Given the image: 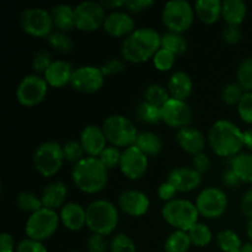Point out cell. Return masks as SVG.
<instances>
[{"label":"cell","mask_w":252,"mask_h":252,"mask_svg":"<svg viewBox=\"0 0 252 252\" xmlns=\"http://www.w3.org/2000/svg\"><path fill=\"white\" fill-rule=\"evenodd\" d=\"M161 48V36L150 27H140L126 37L122 43V57L130 63H144Z\"/></svg>","instance_id":"obj_1"},{"label":"cell","mask_w":252,"mask_h":252,"mask_svg":"<svg viewBox=\"0 0 252 252\" xmlns=\"http://www.w3.org/2000/svg\"><path fill=\"white\" fill-rule=\"evenodd\" d=\"M208 143L212 150L219 157L234 158L245 145L244 132L235 123L228 120H219L209 129Z\"/></svg>","instance_id":"obj_2"},{"label":"cell","mask_w":252,"mask_h":252,"mask_svg":"<svg viewBox=\"0 0 252 252\" xmlns=\"http://www.w3.org/2000/svg\"><path fill=\"white\" fill-rule=\"evenodd\" d=\"M71 179L80 191L90 194L97 193L107 185V169L98 158L86 157L74 164L71 169Z\"/></svg>","instance_id":"obj_3"},{"label":"cell","mask_w":252,"mask_h":252,"mask_svg":"<svg viewBox=\"0 0 252 252\" xmlns=\"http://www.w3.org/2000/svg\"><path fill=\"white\" fill-rule=\"evenodd\" d=\"M118 211L106 199H96L86 208V226L94 234L110 235L118 225Z\"/></svg>","instance_id":"obj_4"},{"label":"cell","mask_w":252,"mask_h":252,"mask_svg":"<svg viewBox=\"0 0 252 252\" xmlns=\"http://www.w3.org/2000/svg\"><path fill=\"white\" fill-rule=\"evenodd\" d=\"M161 213L165 221L176 228V230L189 231L198 223V209L196 204L187 199L175 198L167 202L162 207Z\"/></svg>","instance_id":"obj_5"},{"label":"cell","mask_w":252,"mask_h":252,"mask_svg":"<svg viewBox=\"0 0 252 252\" xmlns=\"http://www.w3.org/2000/svg\"><path fill=\"white\" fill-rule=\"evenodd\" d=\"M102 130L113 147H132L139 133L132 121L122 115H111L103 121Z\"/></svg>","instance_id":"obj_6"},{"label":"cell","mask_w":252,"mask_h":252,"mask_svg":"<svg viewBox=\"0 0 252 252\" xmlns=\"http://www.w3.org/2000/svg\"><path fill=\"white\" fill-rule=\"evenodd\" d=\"M59 219L56 211L48 208H42L36 213H32L29 217L25 225V231L29 239L37 241H43L51 238L58 229Z\"/></svg>","instance_id":"obj_7"},{"label":"cell","mask_w":252,"mask_h":252,"mask_svg":"<svg viewBox=\"0 0 252 252\" xmlns=\"http://www.w3.org/2000/svg\"><path fill=\"white\" fill-rule=\"evenodd\" d=\"M194 10L186 0H171L162 9V21L171 32L182 33L191 27Z\"/></svg>","instance_id":"obj_8"},{"label":"cell","mask_w":252,"mask_h":252,"mask_svg":"<svg viewBox=\"0 0 252 252\" xmlns=\"http://www.w3.org/2000/svg\"><path fill=\"white\" fill-rule=\"evenodd\" d=\"M63 147L57 142H44L33 154V164L37 171L46 177L54 176L64 162Z\"/></svg>","instance_id":"obj_9"},{"label":"cell","mask_w":252,"mask_h":252,"mask_svg":"<svg viewBox=\"0 0 252 252\" xmlns=\"http://www.w3.org/2000/svg\"><path fill=\"white\" fill-rule=\"evenodd\" d=\"M48 91V84L46 79L38 74L26 75L16 89V98L21 105L32 107L44 100Z\"/></svg>","instance_id":"obj_10"},{"label":"cell","mask_w":252,"mask_h":252,"mask_svg":"<svg viewBox=\"0 0 252 252\" xmlns=\"http://www.w3.org/2000/svg\"><path fill=\"white\" fill-rule=\"evenodd\" d=\"M20 24L26 33L34 37H48L53 29L51 12L42 7H29L20 15Z\"/></svg>","instance_id":"obj_11"},{"label":"cell","mask_w":252,"mask_h":252,"mask_svg":"<svg viewBox=\"0 0 252 252\" xmlns=\"http://www.w3.org/2000/svg\"><path fill=\"white\" fill-rule=\"evenodd\" d=\"M196 207L198 213L206 218H219L228 208V198L220 189L207 187L197 196Z\"/></svg>","instance_id":"obj_12"},{"label":"cell","mask_w":252,"mask_h":252,"mask_svg":"<svg viewBox=\"0 0 252 252\" xmlns=\"http://www.w3.org/2000/svg\"><path fill=\"white\" fill-rule=\"evenodd\" d=\"M75 10V27L84 32L97 30L105 22V7L97 1H83L74 7Z\"/></svg>","instance_id":"obj_13"},{"label":"cell","mask_w":252,"mask_h":252,"mask_svg":"<svg viewBox=\"0 0 252 252\" xmlns=\"http://www.w3.org/2000/svg\"><path fill=\"white\" fill-rule=\"evenodd\" d=\"M105 81V75L100 68L94 65H83L74 69L70 86L79 93L93 94L100 90Z\"/></svg>","instance_id":"obj_14"},{"label":"cell","mask_w":252,"mask_h":252,"mask_svg":"<svg viewBox=\"0 0 252 252\" xmlns=\"http://www.w3.org/2000/svg\"><path fill=\"white\" fill-rule=\"evenodd\" d=\"M120 167L126 177L138 180L147 172L148 157L135 145L128 147L122 152Z\"/></svg>","instance_id":"obj_15"},{"label":"cell","mask_w":252,"mask_h":252,"mask_svg":"<svg viewBox=\"0 0 252 252\" xmlns=\"http://www.w3.org/2000/svg\"><path fill=\"white\" fill-rule=\"evenodd\" d=\"M162 122L174 128L189 127L192 121V110L186 101L170 98L161 107Z\"/></svg>","instance_id":"obj_16"},{"label":"cell","mask_w":252,"mask_h":252,"mask_svg":"<svg viewBox=\"0 0 252 252\" xmlns=\"http://www.w3.org/2000/svg\"><path fill=\"white\" fill-rule=\"evenodd\" d=\"M150 201L147 194L137 189L123 191L118 197V207L130 217H142L149 209Z\"/></svg>","instance_id":"obj_17"},{"label":"cell","mask_w":252,"mask_h":252,"mask_svg":"<svg viewBox=\"0 0 252 252\" xmlns=\"http://www.w3.org/2000/svg\"><path fill=\"white\" fill-rule=\"evenodd\" d=\"M80 144L83 147L84 152L88 154V157L98 158L101 153L107 147L106 143V135L103 133L102 128L97 127L95 125H89L81 130L80 133Z\"/></svg>","instance_id":"obj_18"},{"label":"cell","mask_w":252,"mask_h":252,"mask_svg":"<svg viewBox=\"0 0 252 252\" xmlns=\"http://www.w3.org/2000/svg\"><path fill=\"white\" fill-rule=\"evenodd\" d=\"M166 181L174 185L177 192H189L201 185L202 176L193 167L180 166L175 167L169 172Z\"/></svg>","instance_id":"obj_19"},{"label":"cell","mask_w":252,"mask_h":252,"mask_svg":"<svg viewBox=\"0 0 252 252\" xmlns=\"http://www.w3.org/2000/svg\"><path fill=\"white\" fill-rule=\"evenodd\" d=\"M103 29L113 37H128L135 31V22L128 12L112 11L106 16Z\"/></svg>","instance_id":"obj_20"},{"label":"cell","mask_w":252,"mask_h":252,"mask_svg":"<svg viewBox=\"0 0 252 252\" xmlns=\"http://www.w3.org/2000/svg\"><path fill=\"white\" fill-rule=\"evenodd\" d=\"M176 139L180 147L193 157L203 153L204 147H206V137L203 135V133L197 128L189 127V126L179 129Z\"/></svg>","instance_id":"obj_21"},{"label":"cell","mask_w":252,"mask_h":252,"mask_svg":"<svg viewBox=\"0 0 252 252\" xmlns=\"http://www.w3.org/2000/svg\"><path fill=\"white\" fill-rule=\"evenodd\" d=\"M74 68L69 62L65 61H53L47 71L44 73L43 78L46 79L47 84L53 88H64L70 84L71 76H73Z\"/></svg>","instance_id":"obj_22"},{"label":"cell","mask_w":252,"mask_h":252,"mask_svg":"<svg viewBox=\"0 0 252 252\" xmlns=\"http://www.w3.org/2000/svg\"><path fill=\"white\" fill-rule=\"evenodd\" d=\"M59 217L63 225L69 230L78 231L86 225V209L75 202L64 204Z\"/></svg>","instance_id":"obj_23"},{"label":"cell","mask_w":252,"mask_h":252,"mask_svg":"<svg viewBox=\"0 0 252 252\" xmlns=\"http://www.w3.org/2000/svg\"><path fill=\"white\" fill-rule=\"evenodd\" d=\"M193 90V83L191 78L185 71H175L169 79L167 83V91L170 94V97L176 98V100L185 101Z\"/></svg>","instance_id":"obj_24"},{"label":"cell","mask_w":252,"mask_h":252,"mask_svg":"<svg viewBox=\"0 0 252 252\" xmlns=\"http://www.w3.org/2000/svg\"><path fill=\"white\" fill-rule=\"evenodd\" d=\"M66 196H68V189H66V185L64 182H51L49 185H47L46 189L42 192V204H43L44 208L56 211L57 208L63 206Z\"/></svg>","instance_id":"obj_25"},{"label":"cell","mask_w":252,"mask_h":252,"mask_svg":"<svg viewBox=\"0 0 252 252\" xmlns=\"http://www.w3.org/2000/svg\"><path fill=\"white\" fill-rule=\"evenodd\" d=\"M53 25L58 31L68 32L75 27V10L70 5L59 4L51 10Z\"/></svg>","instance_id":"obj_26"},{"label":"cell","mask_w":252,"mask_h":252,"mask_svg":"<svg viewBox=\"0 0 252 252\" xmlns=\"http://www.w3.org/2000/svg\"><path fill=\"white\" fill-rule=\"evenodd\" d=\"M194 11L202 22L212 25L221 16V1L220 0H198L194 4Z\"/></svg>","instance_id":"obj_27"},{"label":"cell","mask_w":252,"mask_h":252,"mask_svg":"<svg viewBox=\"0 0 252 252\" xmlns=\"http://www.w3.org/2000/svg\"><path fill=\"white\" fill-rule=\"evenodd\" d=\"M246 5L243 0H224L221 1V17L228 25L239 26L246 16Z\"/></svg>","instance_id":"obj_28"},{"label":"cell","mask_w":252,"mask_h":252,"mask_svg":"<svg viewBox=\"0 0 252 252\" xmlns=\"http://www.w3.org/2000/svg\"><path fill=\"white\" fill-rule=\"evenodd\" d=\"M231 170L241 182L252 184V155L238 154L231 159Z\"/></svg>","instance_id":"obj_29"},{"label":"cell","mask_w":252,"mask_h":252,"mask_svg":"<svg viewBox=\"0 0 252 252\" xmlns=\"http://www.w3.org/2000/svg\"><path fill=\"white\" fill-rule=\"evenodd\" d=\"M135 147L139 148L145 155H158L162 149V142L158 134L153 132H142L138 134Z\"/></svg>","instance_id":"obj_30"},{"label":"cell","mask_w":252,"mask_h":252,"mask_svg":"<svg viewBox=\"0 0 252 252\" xmlns=\"http://www.w3.org/2000/svg\"><path fill=\"white\" fill-rule=\"evenodd\" d=\"M191 245V239L187 231L175 230L167 236L164 249L165 252H187Z\"/></svg>","instance_id":"obj_31"},{"label":"cell","mask_w":252,"mask_h":252,"mask_svg":"<svg viewBox=\"0 0 252 252\" xmlns=\"http://www.w3.org/2000/svg\"><path fill=\"white\" fill-rule=\"evenodd\" d=\"M161 48L167 49L175 56H181L187 51V42L181 33L170 31L161 36Z\"/></svg>","instance_id":"obj_32"},{"label":"cell","mask_w":252,"mask_h":252,"mask_svg":"<svg viewBox=\"0 0 252 252\" xmlns=\"http://www.w3.org/2000/svg\"><path fill=\"white\" fill-rule=\"evenodd\" d=\"M135 115H137L138 120L148 123V125H157L160 121H162L161 107L152 105L147 101H143L138 105L137 110H135Z\"/></svg>","instance_id":"obj_33"},{"label":"cell","mask_w":252,"mask_h":252,"mask_svg":"<svg viewBox=\"0 0 252 252\" xmlns=\"http://www.w3.org/2000/svg\"><path fill=\"white\" fill-rule=\"evenodd\" d=\"M217 243L223 252H241L243 245L238 234L233 230H223L217 236Z\"/></svg>","instance_id":"obj_34"},{"label":"cell","mask_w":252,"mask_h":252,"mask_svg":"<svg viewBox=\"0 0 252 252\" xmlns=\"http://www.w3.org/2000/svg\"><path fill=\"white\" fill-rule=\"evenodd\" d=\"M144 98V101L152 103V105L162 107L171 97H170V94L166 88H164L160 84H152L145 89Z\"/></svg>","instance_id":"obj_35"},{"label":"cell","mask_w":252,"mask_h":252,"mask_svg":"<svg viewBox=\"0 0 252 252\" xmlns=\"http://www.w3.org/2000/svg\"><path fill=\"white\" fill-rule=\"evenodd\" d=\"M187 233H189V239H191L192 245L199 246V248L208 245L212 241V238H213L211 229L202 223H197Z\"/></svg>","instance_id":"obj_36"},{"label":"cell","mask_w":252,"mask_h":252,"mask_svg":"<svg viewBox=\"0 0 252 252\" xmlns=\"http://www.w3.org/2000/svg\"><path fill=\"white\" fill-rule=\"evenodd\" d=\"M17 207L21 211L29 212V213H36L37 211L43 208L42 199L32 192H22L17 196Z\"/></svg>","instance_id":"obj_37"},{"label":"cell","mask_w":252,"mask_h":252,"mask_svg":"<svg viewBox=\"0 0 252 252\" xmlns=\"http://www.w3.org/2000/svg\"><path fill=\"white\" fill-rule=\"evenodd\" d=\"M48 43L53 47L56 51L61 52V53H69L73 51L74 43L73 39L65 33V32L61 31H54L47 37Z\"/></svg>","instance_id":"obj_38"},{"label":"cell","mask_w":252,"mask_h":252,"mask_svg":"<svg viewBox=\"0 0 252 252\" xmlns=\"http://www.w3.org/2000/svg\"><path fill=\"white\" fill-rule=\"evenodd\" d=\"M236 76L238 84L243 88V90H246V93L252 91V56L241 62Z\"/></svg>","instance_id":"obj_39"},{"label":"cell","mask_w":252,"mask_h":252,"mask_svg":"<svg viewBox=\"0 0 252 252\" xmlns=\"http://www.w3.org/2000/svg\"><path fill=\"white\" fill-rule=\"evenodd\" d=\"M111 252H135V244L132 239L126 234L120 233L111 240L110 243Z\"/></svg>","instance_id":"obj_40"},{"label":"cell","mask_w":252,"mask_h":252,"mask_svg":"<svg viewBox=\"0 0 252 252\" xmlns=\"http://www.w3.org/2000/svg\"><path fill=\"white\" fill-rule=\"evenodd\" d=\"M175 54L169 52L167 49L160 48L159 51L155 53L153 57V63H154L155 68L159 69L161 71H167L174 66L175 64Z\"/></svg>","instance_id":"obj_41"},{"label":"cell","mask_w":252,"mask_h":252,"mask_svg":"<svg viewBox=\"0 0 252 252\" xmlns=\"http://www.w3.org/2000/svg\"><path fill=\"white\" fill-rule=\"evenodd\" d=\"M121 158H122V153L120 152L117 147H113V145H110V147H106L105 150L100 154L98 159L102 162L103 166L106 169H113L117 165H120Z\"/></svg>","instance_id":"obj_42"},{"label":"cell","mask_w":252,"mask_h":252,"mask_svg":"<svg viewBox=\"0 0 252 252\" xmlns=\"http://www.w3.org/2000/svg\"><path fill=\"white\" fill-rule=\"evenodd\" d=\"M63 153H64V159L69 162H78L83 159L84 149L81 147L80 142L76 140H69L65 144L63 145Z\"/></svg>","instance_id":"obj_43"},{"label":"cell","mask_w":252,"mask_h":252,"mask_svg":"<svg viewBox=\"0 0 252 252\" xmlns=\"http://www.w3.org/2000/svg\"><path fill=\"white\" fill-rule=\"evenodd\" d=\"M243 88L236 83L228 84L226 86H224L223 91H221V98H223V101L231 106L238 105L239 101L243 97Z\"/></svg>","instance_id":"obj_44"},{"label":"cell","mask_w":252,"mask_h":252,"mask_svg":"<svg viewBox=\"0 0 252 252\" xmlns=\"http://www.w3.org/2000/svg\"><path fill=\"white\" fill-rule=\"evenodd\" d=\"M52 62L53 61H52L51 53L48 51H46V49H42V51H38L34 54L33 59H32V66H33V70L38 75H41V74L44 75V73L49 68Z\"/></svg>","instance_id":"obj_45"},{"label":"cell","mask_w":252,"mask_h":252,"mask_svg":"<svg viewBox=\"0 0 252 252\" xmlns=\"http://www.w3.org/2000/svg\"><path fill=\"white\" fill-rule=\"evenodd\" d=\"M238 112L244 122L252 123V91L244 93L238 103Z\"/></svg>","instance_id":"obj_46"},{"label":"cell","mask_w":252,"mask_h":252,"mask_svg":"<svg viewBox=\"0 0 252 252\" xmlns=\"http://www.w3.org/2000/svg\"><path fill=\"white\" fill-rule=\"evenodd\" d=\"M108 248H110V244L106 236L100 235V234H93L86 244L88 252H106Z\"/></svg>","instance_id":"obj_47"},{"label":"cell","mask_w":252,"mask_h":252,"mask_svg":"<svg viewBox=\"0 0 252 252\" xmlns=\"http://www.w3.org/2000/svg\"><path fill=\"white\" fill-rule=\"evenodd\" d=\"M16 252H48L46 246L41 241L32 240V239H24L16 246Z\"/></svg>","instance_id":"obj_48"},{"label":"cell","mask_w":252,"mask_h":252,"mask_svg":"<svg viewBox=\"0 0 252 252\" xmlns=\"http://www.w3.org/2000/svg\"><path fill=\"white\" fill-rule=\"evenodd\" d=\"M125 63L118 58H112L110 61L106 62L102 66H101V71L103 75H115V74L122 73L125 70Z\"/></svg>","instance_id":"obj_49"},{"label":"cell","mask_w":252,"mask_h":252,"mask_svg":"<svg viewBox=\"0 0 252 252\" xmlns=\"http://www.w3.org/2000/svg\"><path fill=\"white\" fill-rule=\"evenodd\" d=\"M221 36H223V39L226 43L235 44L241 39V31L240 29H239V26L228 25V26L223 29Z\"/></svg>","instance_id":"obj_50"},{"label":"cell","mask_w":252,"mask_h":252,"mask_svg":"<svg viewBox=\"0 0 252 252\" xmlns=\"http://www.w3.org/2000/svg\"><path fill=\"white\" fill-rule=\"evenodd\" d=\"M192 164H193V169L197 170L202 175L211 169L212 162L208 155L204 154V153H201V154L194 155L193 160H192Z\"/></svg>","instance_id":"obj_51"},{"label":"cell","mask_w":252,"mask_h":252,"mask_svg":"<svg viewBox=\"0 0 252 252\" xmlns=\"http://www.w3.org/2000/svg\"><path fill=\"white\" fill-rule=\"evenodd\" d=\"M176 193H177V189H175L174 185L170 184L169 181L161 184L159 186V189H158V196L160 197V199L166 202V203L167 202L172 201V199H175L174 197Z\"/></svg>","instance_id":"obj_52"},{"label":"cell","mask_w":252,"mask_h":252,"mask_svg":"<svg viewBox=\"0 0 252 252\" xmlns=\"http://www.w3.org/2000/svg\"><path fill=\"white\" fill-rule=\"evenodd\" d=\"M153 5H154L153 0H127L125 7L130 12H140L149 9Z\"/></svg>","instance_id":"obj_53"},{"label":"cell","mask_w":252,"mask_h":252,"mask_svg":"<svg viewBox=\"0 0 252 252\" xmlns=\"http://www.w3.org/2000/svg\"><path fill=\"white\" fill-rule=\"evenodd\" d=\"M15 244L14 239L10 234L2 233L0 236V252H14Z\"/></svg>","instance_id":"obj_54"},{"label":"cell","mask_w":252,"mask_h":252,"mask_svg":"<svg viewBox=\"0 0 252 252\" xmlns=\"http://www.w3.org/2000/svg\"><path fill=\"white\" fill-rule=\"evenodd\" d=\"M241 211L249 218H252V189H249L241 199Z\"/></svg>","instance_id":"obj_55"},{"label":"cell","mask_w":252,"mask_h":252,"mask_svg":"<svg viewBox=\"0 0 252 252\" xmlns=\"http://www.w3.org/2000/svg\"><path fill=\"white\" fill-rule=\"evenodd\" d=\"M223 181H224V185L228 187H230V189H234V187H238L239 185H240V179H239L238 176H236L235 174H234L233 170H229V171H226L225 174H224V177H223Z\"/></svg>","instance_id":"obj_56"},{"label":"cell","mask_w":252,"mask_h":252,"mask_svg":"<svg viewBox=\"0 0 252 252\" xmlns=\"http://www.w3.org/2000/svg\"><path fill=\"white\" fill-rule=\"evenodd\" d=\"M126 1L127 0H105V1H102L101 4L103 5V7L105 9H110V10H115V9H118V7H122V6H126Z\"/></svg>","instance_id":"obj_57"},{"label":"cell","mask_w":252,"mask_h":252,"mask_svg":"<svg viewBox=\"0 0 252 252\" xmlns=\"http://www.w3.org/2000/svg\"><path fill=\"white\" fill-rule=\"evenodd\" d=\"M244 142L249 149L252 150V127L249 128L246 132H244Z\"/></svg>","instance_id":"obj_58"},{"label":"cell","mask_w":252,"mask_h":252,"mask_svg":"<svg viewBox=\"0 0 252 252\" xmlns=\"http://www.w3.org/2000/svg\"><path fill=\"white\" fill-rule=\"evenodd\" d=\"M241 252H252V243H249V244H245V245H243Z\"/></svg>","instance_id":"obj_59"},{"label":"cell","mask_w":252,"mask_h":252,"mask_svg":"<svg viewBox=\"0 0 252 252\" xmlns=\"http://www.w3.org/2000/svg\"><path fill=\"white\" fill-rule=\"evenodd\" d=\"M248 235L252 240V218H250V220H249V224H248Z\"/></svg>","instance_id":"obj_60"}]
</instances>
